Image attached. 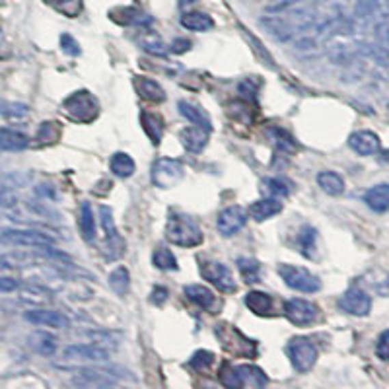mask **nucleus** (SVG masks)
<instances>
[{
  "instance_id": "nucleus-47",
  "label": "nucleus",
  "mask_w": 389,
  "mask_h": 389,
  "mask_svg": "<svg viewBox=\"0 0 389 389\" xmlns=\"http://www.w3.org/2000/svg\"><path fill=\"white\" fill-rule=\"evenodd\" d=\"M301 2H306V0H271V2L267 4V12L269 14L282 12V10H289V8L298 6Z\"/></svg>"
},
{
  "instance_id": "nucleus-1",
  "label": "nucleus",
  "mask_w": 389,
  "mask_h": 389,
  "mask_svg": "<svg viewBox=\"0 0 389 389\" xmlns=\"http://www.w3.org/2000/svg\"><path fill=\"white\" fill-rule=\"evenodd\" d=\"M325 18H319L317 12L308 10V8H289L282 12H275L271 16L261 18L259 24L263 25L276 41H289V39H298L304 33L312 31L315 25Z\"/></svg>"
},
{
  "instance_id": "nucleus-28",
  "label": "nucleus",
  "mask_w": 389,
  "mask_h": 389,
  "mask_svg": "<svg viewBox=\"0 0 389 389\" xmlns=\"http://www.w3.org/2000/svg\"><path fill=\"white\" fill-rule=\"evenodd\" d=\"M140 125L144 129V133L148 135L152 144H160L163 137V119L158 113H150V111H142L140 113Z\"/></svg>"
},
{
  "instance_id": "nucleus-25",
  "label": "nucleus",
  "mask_w": 389,
  "mask_h": 389,
  "mask_svg": "<svg viewBox=\"0 0 389 389\" xmlns=\"http://www.w3.org/2000/svg\"><path fill=\"white\" fill-rule=\"evenodd\" d=\"M239 379H241V388H253L261 389L269 384V377L265 376V372L261 368L253 364H241L238 366Z\"/></svg>"
},
{
  "instance_id": "nucleus-45",
  "label": "nucleus",
  "mask_w": 389,
  "mask_h": 389,
  "mask_svg": "<svg viewBox=\"0 0 389 389\" xmlns=\"http://www.w3.org/2000/svg\"><path fill=\"white\" fill-rule=\"evenodd\" d=\"M43 2L70 18H75L76 14L80 12V0H43Z\"/></svg>"
},
{
  "instance_id": "nucleus-54",
  "label": "nucleus",
  "mask_w": 389,
  "mask_h": 389,
  "mask_svg": "<svg viewBox=\"0 0 389 389\" xmlns=\"http://www.w3.org/2000/svg\"><path fill=\"white\" fill-rule=\"evenodd\" d=\"M195 2H199V0H179V6H191Z\"/></svg>"
},
{
  "instance_id": "nucleus-19",
  "label": "nucleus",
  "mask_w": 389,
  "mask_h": 389,
  "mask_svg": "<svg viewBox=\"0 0 389 389\" xmlns=\"http://www.w3.org/2000/svg\"><path fill=\"white\" fill-rule=\"evenodd\" d=\"M183 294H185L193 304H197L199 308L211 312V314H216L214 310H216V306H218V298L214 296V292L211 289H206V286H202V284H187V286L183 289Z\"/></svg>"
},
{
  "instance_id": "nucleus-43",
  "label": "nucleus",
  "mask_w": 389,
  "mask_h": 389,
  "mask_svg": "<svg viewBox=\"0 0 389 389\" xmlns=\"http://www.w3.org/2000/svg\"><path fill=\"white\" fill-rule=\"evenodd\" d=\"M29 113V107L25 103H10V101H4L2 105V117L8 119V121H20L25 119Z\"/></svg>"
},
{
  "instance_id": "nucleus-35",
  "label": "nucleus",
  "mask_w": 389,
  "mask_h": 389,
  "mask_svg": "<svg viewBox=\"0 0 389 389\" xmlns=\"http://www.w3.org/2000/svg\"><path fill=\"white\" fill-rule=\"evenodd\" d=\"M107 282H109V289L113 290L117 296H125L129 289H131V275H129V271H126L125 267H117L111 271V275L107 278Z\"/></svg>"
},
{
  "instance_id": "nucleus-18",
  "label": "nucleus",
  "mask_w": 389,
  "mask_h": 389,
  "mask_svg": "<svg viewBox=\"0 0 389 389\" xmlns=\"http://www.w3.org/2000/svg\"><path fill=\"white\" fill-rule=\"evenodd\" d=\"M362 286L368 289L370 292H374L376 296L381 298H389V273L384 269H370L366 271L364 275L360 276Z\"/></svg>"
},
{
  "instance_id": "nucleus-52",
  "label": "nucleus",
  "mask_w": 389,
  "mask_h": 389,
  "mask_svg": "<svg viewBox=\"0 0 389 389\" xmlns=\"http://www.w3.org/2000/svg\"><path fill=\"white\" fill-rule=\"evenodd\" d=\"M189 47H191V41H187V39H176L174 43H172V53H185V51H189Z\"/></svg>"
},
{
  "instance_id": "nucleus-33",
  "label": "nucleus",
  "mask_w": 389,
  "mask_h": 389,
  "mask_svg": "<svg viewBox=\"0 0 389 389\" xmlns=\"http://www.w3.org/2000/svg\"><path fill=\"white\" fill-rule=\"evenodd\" d=\"M177 107H179V113L183 115L187 121H191V123L206 126V129H211V126H213L211 125V117H209V113H206L202 107H199L197 103H191V101L181 100L179 103H177Z\"/></svg>"
},
{
  "instance_id": "nucleus-39",
  "label": "nucleus",
  "mask_w": 389,
  "mask_h": 389,
  "mask_svg": "<svg viewBox=\"0 0 389 389\" xmlns=\"http://www.w3.org/2000/svg\"><path fill=\"white\" fill-rule=\"evenodd\" d=\"M152 263L160 271H177V259L174 253L165 247H156L152 253Z\"/></svg>"
},
{
  "instance_id": "nucleus-50",
  "label": "nucleus",
  "mask_w": 389,
  "mask_h": 389,
  "mask_svg": "<svg viewBox=\"0 0 389 389\" xmlns=\"http://www.w3.org/2000/svg\"><path fill=\"white\" fill-rule=\"evenodd\" d=\"M18 280L16 278H10V276H2L0 278V290H2V294H8V292H14V290L18 289Z\"/></svg>"
},
{
  "instance_id": "nucleus-53",
  "label": "nucleus",
  "mask_w": 389,
  "mask_h": 389,
  "mask_svg": "<svg viewBox=\"0 0 389 389\" xmlns=\"http://www.w3.org/2000/svg\"><path fill=\"white\" fill-rule=\"evenodd\" d=\"M271 133L275 135V140H280V137H282V131H278V129H271ZM278 144H280V148L292 150V142H290V140H282V142H278Z\"/></svg>"
},
{
  "instance_id": "nucleus-16",
  "label": "nucleus",
  "mask_w": 389,
  "mask_h": 389,
  "mask_svg": "<svg viewBox=\"0 0 389 389\" xmlns=\"http://www.w3.org/2000/svg\"><path fill=\"white\" fill-rule=\"evenodd\" d=\"M209 135H211V129H206V126H187L179 133V140H181L185 150L191 152V154H199L209 144Z\"/></svg>"
},
{
  "instance_id": "nucleus-11",
  "label": "nucleus",
  "mask_w": 389,
  "mask_h": 389,
  "mask_svg": "<svg viewBox=\"0 0 389 389\" xmlns=\"http://www.w3.org/2000/svg\"><path fill=\"white\" fill-rule=\"evenodd\" d=\"M199 271H201L202 278L214 284L220 292L230 294V292H236V289H238L234 275L228 269V265L220 263V261H201Z\"/></svg>"
},
{
  "instance_id": "nucleus-24",
  "label": "nucleus",
  "mask_w": 389,
  "mask_h": 389,
  "mask_svg": "<svg viewBox=\"0 0 389 389\" xmlns=\"http://www.w3.org/2000/svg\"><path fill=\"white\" fill-rule=\"evenodd\" d=\"M135 86H137L138 96L142 100L146 101H154V103H160V101L165 100V92L163 88L152 78H146V76H138L135 80Z\"/></svg>"
},
{
  "instance_id": "nucleus-20",
  "label": "nucleus",
  "mask_w": 389,
  "mask_h": 389,
  "mask_svg": "<svg viewBox=\"0 0 389 389\" xmlns=\"http://www.w3.org/2000/svg\"><path fill=\"white\" fill-rule=\"evenodd\" d=\"M14 292H18L20 301L29 304V306H45L53 300L51 290L41 286V284H18V289Z\"/></svg>"
},
{
  "instance_id": "nucleus-30",
  "label": "nucleus",
  "mask_w": 389,
  "mask_h": 389,
  "mask_svg": "<svg viewBox=\"0 0 389 389\" xmlns=\"http://www.w3.org/2000/svg\"><path fill=\"white\" fill-rule=\"evenodd\" d=\"M181 25H183L185 29H189V31L201 33V31H211V29H213L214 20L209 14L193 10V12H185L181 16Z\"/></svg>"
},
{
  "instance_id": "nucleus-10",
  "label": "nucleus",
  "mask_w": 389,
  "mask_h": 389,
  "mask_svg": "<svg viewBox=\"0 0 389 389\" xmlns=\"http://www.w3.org/2000/svg\"><path fill=\"white\" fill-rule=\"evenodd\" d=\"M2 243L4 245H24V247H49L55 239L39 232V230H18V228H4L2 230Z\"/></svg>"
},
{
  "instance_id": "nucleus-13",
  "label": "nucleus",
  "mask_w": 389,
  "mask_h": 389,
  "mask_svg": "<svg viewBox=\"0 0 389 389\" xmlns=\"http://www.w3.org/2000/svg\"><path fill=\"white\" fill-rule=\"evenodd\" d=\"M24 319L31 325L51 327V329H66L70 327V319L57 310L43 308V306H31L24 314Z\"/></svg>"
},
{
  "instance_id": "nucleus-32",
  "label": "nucleus",
  "mask_w": 389,
  "mask_h": 389,
  "mask_svg": "<svg viewBox=\"0 0 389 389\" xmlns=\"http://www.w3.org/2000/svg\"><path fill=\"white\" fill-rule=\"evenodd\" d=\"M78 228L84 241L92 243L96 239V220H94V211L90 206V202L80 204V214H78Z\"/></svg>"
},
{
  "instance_id": "nucleus-21",
  "label": "nucleus",
  "mask_w": 389,
  "mask_h": 389,
  "mask_svg": "<svg viewBox=\"0 0 389 389\" xmlns=\"http://www.w3.org/2000/svg\"><path fill=\"white\" fill-rule=\"evenodd\" d=\"M247 213L252 216L255 222H263V220H269L276 214L282 213V202L276 197H269V199H261V201H255L250 204Z\"/></svg>"
},
{
  "instance_id": "nucleus-49",
  "label": "nucleus",
  "mask_w": 389,
  "mask_h": 389,
  "mask_svg": "<svg viewBox=\"0 0 389 389\" xmlns=\"http://www.w3.org/2000/svg\"><path fill=\"white\" fill-rule=\"evenodd\" d=\"M61 49H63L66 55H70V57L80 55V45H78V41H76L72 36H68V33H63V36H61Z\"/></svg>"
},
{
  "instance_id": "nucleus-37",
  "label": "nucleus",
  "mask_w": 389,
  "mask_h": 389,
  "mask_svg": "<svg viewBox=\"0 0 389 389\" xmlns=\"http://www.w3.org/2000/svg\"><path fill=\"white\" fill-rule=\"evenodd\" d=\"M238 271L241 278L247 282V284H253L259 280V273H261V265L257 263L252 257H239L238 259Z\"/></svg>"
},
{
  "instance_id": "nucleus-38",
  "label": "nucleus",
  "mask_w": 389,
  "mask_h": 389,
  "mask_svg": "<svg viewBox=\"0 0 389 389\" xmlns=\"http://www.w3.org/2000/svg\"><path fill=\"white\" fill-rule=\"evenodd\" d=\"M218 379L220 384L228 389H241V379H239L238 366H234L232 362H224L218 370Z\"/></svg>"
},
{
  "instance_id": "nucleus-36",
  "label": "nucleus",
  "mask_w": 389,
  "mask_h": 389,
  "mask_svg": "<svg viewBox=\"0 0 389 389\" xmlns=\"http://www.w3.org/2000/svg\"><path fill=\"white\" fill-rule=\"evenodd\" d=\"M315 239H317L315 228H312L310 224L301 226V230L298 232V252H300L304 257H314Z\"/></svg>"
},
{
  "instance_id": "nucleus-17",
  "label": "nucleus",
  "mask_w": 389,
  "mask_h": 389,
  "mask_svg": "<svg viewBox=\"0 0 389 389\" xmlns=\"http://www.w3.org/2000/svg\"><path fill=\"white\" fill-rule=\"evenodd\" d=\"M349 146L358 156H374L381 148L379 137L372 131H356L349 137Z\"/></svg>"
},
{
  "instance_id": "nucleus-7",
  "label": "nucleus",
  "mask_w": 389,
  "mask_h": 389,
  "mask_svg": "<svg viewBox=\"0 0 389 389\" xmlns=\"http://www.w3.org/2000/svg\"><path fill=\"white\" fill-rule=\"evenodd\" d=\"M286 354H289L292 366L300 374L310 372L317 362V356H319L314 340L308 339V337H292L286 345Z\"/></svg>"
},
{
  "instance_id": "nucleus-3",
  "label": "nucleus",
  "mask_w": 389,
  "mask_h": 389,
  "mask_svg": "<svg viewBox=\"0 0 389 389\" xmlns=\"http://www.w3.org/2000/svg\"><path fill=\"white\" fill-rule=\"evenodd\" d=\"M214 335L218 337L222 349L236 358H255L257 356V343L245 337L238 327L232 323H216Z\"/></svg>"
},
{
  "instance_id": "nucleus-55",
  "label": "nucleus",
  "mask_w": 389,
  "mask_h": 389,
  "mask_svg": "<svg viewBox=\"0 0 389 389\" xmlns=\"http://www.w3.org/2000/svg\"><path fill=\"white\" fill-rule=\"evenodd\" d=\"M388 2H389V0H388Z\"/></svg>"
},
{
  "instance_id": "nucleus-22",
  "label": "nucleus",
  "mask_w": 389,
  "mask_h": 389,
  "mask_svg": "<svg viewBox=\"0 0 389 389\" xmlns=\"http://www.w3.org/2000/svg\"><path fill=\"white\" fill-rule=\"evenodd\" d=\"M366 206L374 213H388L389 211V183H379L370 187L364 193Z\"/></svg>"
},
{
  "instance_id": "nucleus-6",
  "label": "nucleus",
  "mask_w": 389,
  "mask_h": 389,
  "mask_svg": "<svg viewBox=\"0 0 389 389\" xmlns=\"http://www.w3.org/2000/svg\"><path fill=\"white\" fill-rule=\"evenodd\" d=\"M278 275L284 280V284L292 290H298V292H306V294H314L317 290L321 289V280L319 276L314 275L312 271L298 267V265L282 263L278 265Z\"/></svg>"
},
{
  "instance_id": "nucleus-40",
  "label": "nucleus",
  "mask_w": 389,
  "mask_h": 389,
  "mask_svg": "<svg viewBox=\"0 0 389 389\" xmlns=\"http://www.w3.org/2000/svg\"><path fill=\"white\" fill-rule=\"evenodd\" d=\"M263 193H267L269 197H276V199H282L290 193V187L286 181L278 179V177H269L263 181Z\"/></svg>"
},
{
  "instance_id": "nucleus-42",
  "label": "nucleus",
  "mask_w": 389,
  "mask_h": 389,
  "mask_svg": "<svg viewBox=\"0 0 389 389\" xmlns=\"http://www.w3.org/2000/svg\"><path fill=\"white\" fill-rule=\"evenodd\" d=\"M214 360H216V358H214V354L211 351H197L191 356L189 366L195 368L197 372H209L211 366L214 364Z\"/></svg>"
},
{
  "instance_id": "nucleus-9",
  "label": "nucleus",
  "mask_w": 389,
  "mask_h": 389,
  "mask_svg": "<svg viewBox=\"0 0 389 389\" xmlns=\"http://www.w3.org/2000/svg\"><path fill=\"white\" fill-rule=\"evenodd\" d=\"M100 218H101V226H103V232H105V257L107 259H119L123 253H125V239L119 236L117 232V226H115L113 220V211L105 204L100 206Z\"/></svg>"
},
{
  "instance_id": "nucleus-46",
  "label": "nucleus",
  "mask_w": 389,
  "mask_h": 389,
  "mask_svg": "<svg viewBox=\"0 0 389 389\" xmlns=\"http://www.w3.org/2000/svg\"><path fill=\"white\" fill-rule=\"evenodd\" d=\"M59 135H61V126H59V123L47 121V123H41V126H39L38 140L47 142V138H49V142H55V140L59 138Z\"/></svg>"
},
{
  "instance_id": "nucleus-8",
  "label": "nucleus",
  "mask_w": 389,
  "mask_h": 389,
  "mask_svg": "<svg viewBox=\"0 0 389 389\" xmlns=\"http://www.w3.org/2000/svg\"><path fill=\"white\" fill-rule=\"evenodd\" d=\"M185 176V167L183 163L176 158H158L152 163L150 179L156 187L172 189Z\"/></svg>"
},
{
  "instance_id": "nucleus-15",
  "label": "nucleus",
  "mask_w": 389,
  "mask_h": 389,
  "mask_svg": "<svg viewBox=\"0 0 389 389\" xmlns=\"http://www.w3.org/2000/svg\"><path fill=\"white\" fill-rule=\"evenodd\" d=\"M247 216H250V213H247L243 206H239V204L228 206V209H224L222 213L218 214V218H216V228H218V232H220L222 236H226V238L236 236L239 230L245 226Z\"/></svg>"
},
{
  "instance_id": "nucleus-41",
  "label": "nucleus",
  "mask_w": 389,
  "mask_h": 389,
  "mask_svg": "<svg viewBox=\"0 0 389 389\" xmlns=\"http://www.w3.org/2000/svg\"><path fill=\"white\" fill-rule=\"evenodd\" d=\"M379 12V0H358L354 6L356 20H370Z\"/></svg>"
},
{
  "instance_id": "nucleus-48",
  "label": "nucleus",
  "mask_w": 389,
  "mask_h": 389,
  "mask_svg": "<svg viewBox=\"0 0 389 389\" xmlns=\"http://www.w3.org/2000/svg\"><path fill=\"white\" fill-rule=\"evenodd\" d=\"M376 354L379 360L389 362V331H384L376 343Z\"/></svg>"
},
{
  "instance_id": "nucleus-4",
  "label": "nucleus",
  "mask_w": 389,
  "mask_h": 389,
  "mask_svg": "<svg viewBox=\"0 0 389 389\" xmlns=\"http://www.w3.org/2000/svg\"><path fill=\"white\" fill-rule=\"evenodd\" d=\"M111 358L107 349L100 345H68L63 351V362H59L57 368L64 370H76L82 364H105Z\"/></svg>"
},
{
  "instance_id": "nucleus-14",
  "label": "nucleus",
  "mask_w": 389,
  "mask_h": 389,
  "mask_svg": "<svg viewBox=\"0 0 389 389\" xmlns=\"http://www.w3.org/2000/svg\"><path fill=\"white\" fill-rule=\"evenodd\" d=\"M337 304H339V308L343 312L356 315V317H366V315L370 314V310H372V298H370V294H368L366 290L358 289V286L347 290V292L340 296Z\"/></svg>"
},
{
  "instance_id": "nucleus-5",
  "label": "nucleus",
  "mask_w": 389,
  "mask_h": 389,
  "mask_svg": "<svg viewBox=\"0 0 389 389\" xmlns=\"http://www.w3.org/2000/svg\"><path fill=\"white\" fill-rule=\"evenodd\" d=\"M63 111L76 123L88 125L100 113V103L88 90H76L63 101Z\"/></svg>"
},
{
  "instance_id": "nucleus-51",
  "label": "nucleus",
  "mask_w": 389,
  "mask_h": 389,
  "mask_svg": "<svg viewBox=\"0 0 389 389\" xmlns=\"http://www.w3.org/2000/svg\"><path fill=\"white\" fill-rule=\"evenodd\" d=\"M152 304H156V306H162L163 301L167 300V289H163V286H156V289L152 290Z\"/></svg>"
},
{
  "instance_id": "nucleus-34",
  "label": "nucleus",
  "mask_w": 389,
  "mask_h": 389,
  "mask_svg": "<svg viewBox=\"0 0 389 389\" xmlns=\"http://www.w3.org/2000/svg\"><path fill=\"white\" fill-rule=\"evenodd\" d=\"M109 167L113 172V176L121 177V179H126L135 174L137 165H135V160L126 154V152H115L109 160Z\"/></svg>"
},
{
  "instance_id": "nucleus-44",
  "label": "nucleus",
  "mask_w": 389,
  "mask_h": 389,
  "mask_svg": "<svg viewBox=\"0 0 389 389\" xmlns=\"http://www.w3.org/2000/svg\"><path fill=\"white\" fill-rule=\"evenodd\" d=\"M140 45H142V49L148 51L150 55H158V57H163L165 53H167V45L163 43L162 39L158 38V36H144L142 41H140Z\"/></svg>"
},
{
  "instance_id": "nucleus-29",
  "label": "nucleus",
  "mask_w": 389,
  "mask_h": 389,
  "mask_svg": "<svg viewBox=\"0 0 389 389\" xmlns=\"http://www.w3.org/2000/svg\"><path fill=\"white\" fill-rule=\"evenodd\" d=\"M317 185L325 191L327 195L331 197H339L345 193V179L337 172H331V170H325V172H319L317 174Z\"/></svg>"
},
{
  "instance_id": "nucleus-12",
  "label": "nucleus",
  "mask_w": 389,
  "mask_h": 389,
  "mask_svg": "<svg viewBox=\"0 0 389 389\" xmlns=\"http://www.w3.org/2000/svg\"><path fill=\"white\" fill-rule=\"evenodd\" d=\"M284 315L292 325L306 327L312 325L317 315H319V308L314 301L301 300V298H292V300L284 301Z\"/></svg>"
},
{
  "instance_id": "nucleus-27",
  "label": "nucleus",
  "mask_w": 389,
  "mask_h": 389,
  "mask_svg": "<svg viewBox=\"0 0 389 389\" xmlns=\"http://www.w3.org/2000/svg\"><path fill=\"white\" fill-rule=\"evenodd\" d=\"M0 146H2L4 152H20L29 146V138L20 131L4 126L2 133H0Z\"/></svg>"
},
{
  "instance_id": "nucleus-2",
  "label": "nucleus",
  "mask_w": 389,
  "mask_h": 389,
  "mask_svg": "<svg viewBox=\"0 0 389 389\" xmlns=\"http://www.w3.org/2000/svg\"><path fill=\"white\" fill-rule=\"evenodd\" d=\"M165 239L179 247H197L201 245L202 230L201 226L183 213H172L165 222Z\"/></svg>"
},
{
  "instance_id": "nucleus-26",
  "label": "nucleus",
  "mask_w": 389,
  "mask_h": 389,
  "mask_svg": "<svg viewBox=\"0 0 389 389\" xmlns=\"http://www.w3.org/2000/svg\"><path fill=\"white\" fill-rule=\"evenodd\" d=\"M243 301L250 308V312H253L255 315H271V312H273V298L267 292L252 290L245 294Z\"/></svg>"
},
{
  "instance_id": "nucleus-31",
  "label": "nucleus",
  "mask_w": 389,
  "mask_h": 389,
  "mask_svg": "<svg viewBox=\"0 0 389 389\" xmlns=\"http://www.w3.org/2000/svg\"><path fill=\"white\" fill-rule=\"evenodd\" d=\"M111 18L115 16H123V18H117L115 22L121 25H142V24H150L152 18L150 16H146V14L142 12L140 8H133V6H126V8H115L109 12Z\"/></svg>"
},
{
  "instance_id": "nucleus-23",
  "label": "nucleus",
  "mask_w": 389,
  "mask_h": 389,
  "mask_svg": "<svg viewBox=\"0 0 389 389\" xmlns=\"http://www.w3.org/2000/svg\"><path fill=\"white\" fill-rule=\"evenodd\" d=\"M27 345L38 354H41V356H53L57 352L59 340H57L55 335H51L47 331H36V333H31L27 337Z\"/></svg>"
}]
</instances>
